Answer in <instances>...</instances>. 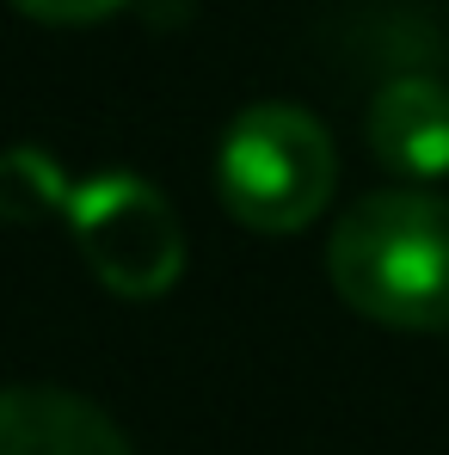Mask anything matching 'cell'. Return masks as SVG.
<instances>
[{
    "label": "cell",
    "instance_id": "1",
    "mask_svg": "<svg viewBox=\"0 0 449 455\" xmlns=\"http://www.w3.org/2000/svg\"><path fill=\"white\" fill-rule=\"evenodd\" d=\"M326 277L339 302L394 332L449 326V197L370 191L326 240Z\"/></svg>",
    "mask_w": 449,
    "mask_h": 455
},
{
    "label": "cell",
    "instance_id": "2",
    "mask_svg": "<svg viewBox=\"0 0 449 455\" xmlns=\"http://www.w3.org/2000/svg\"><path fill=\"white\" fill-rule=\"evenodd\" d=\"M333 185H339V154L308 105L259 99L234 111V124L222 130L216 197L240 228L296 234L333 204Z\"/></svg>",
    "mask_w": 449,
    "mask_h": 455
},
{
    "label": "cell",
    "instance_id": "3",
    "mask_svg": "<svg viewBox=\"0 0 449 455\" xmlns=\"http://www.w3.org/2000/svg\"><path fill=\"white\" fill-rule=\"evenodd\" d=\"M68 234H75L86 271L124 296V302H154L179 283L185 271V228L172 204L136 172H99L75 185L68 197Z\"/></svg>",
    "mask_w": 449,
    "mask_h": 455
},
{
    "label": "cell",
    "instance_id": "4",
    "mask_svg": "<svg viewBox=\"0 0 449 455\" xmlns=\"http://www.w3.org/2000/svg\"><path fill=\"white\" fill-rule=\"evenodd\" d=\"M0 455H136L105 406L68 387H0Z\"/></svg>",
    "mask_w": 449,
    "mask_h": 455
},
{
    "label": "cell",
    "instance_id": "5",
    "mask_svg": "<svg viewBox=\"0 0 449 455\" xmlns=\"http://www.w3.org/2000/svg\"><path fill=\"white\" fill-rule=\"evenodd\" d=\"M370 148L400 179L449 172V86L431 75H400L370 99Z\"/></svg>",
    "mask_w": 449,
    "mask_h": 455
},
{
    "label": "cell",
    "instance_id": "6",
    "mask_svg": "<svg viewBox=\"0 0 449 455\" xmlns=\"http://www.w3.org/2000/svg\"><path fill=\"white\" fill-rule=\"evenodd\" d=\"M75 185L44 148H6L0 154V222H37L44 210H68Z\"/></svg>",
    "mask_w": 449,
    "mask_h": 455
},
{
    "label": "cell",
    "instance_id": "7",
    "mask_svg": "<svg viewBox=\"0 0 449 455\" xmlns=\"http://www.w3.org/2000/svg\"><path fill=\"white\" fill-rule=\"evenodd\" d=\"M12 6L44 19V25H86V19H105L117 6H130V0H12Z\"/></svg>",
    "mask_w": 449,
    "mask_h": 455
}]
</instances>
